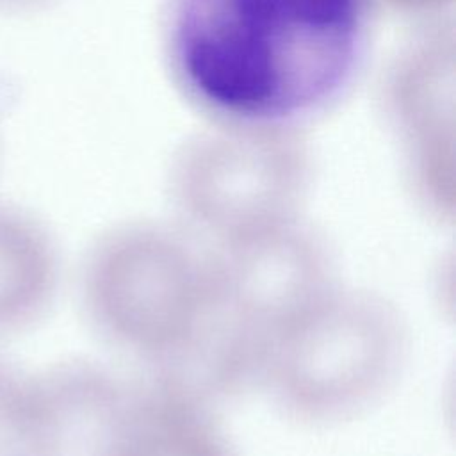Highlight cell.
<instances>
[{"mask_svg": "<svg viewBox=\"0 0 456 456\" xmlns=\"http://www.w3.org/2000/svg\"><path fill=\"white\" fill-rule=\"evenodd\" d=\"M59 281L50 232L28 212L0 205V331L36 321Z\"/></svg>", "mask_w": 456, "mask_h": 456, "instance_id": "ba28073f", "label": "cell"}, {"mask_svg": "<svg viewBox=\"0 0 456 456\" xmlns=\"http://www.w3.org/2000/svg\"><path fill=\"white\" fill-rule=\"evenodd\" d=\"M112 456H239L216 408L151 387H134Z\"/></svg>", "mask_w": 456, "mask_h": 456, "instance_id": "52a82bcc", "label": "cell"}, {"mask_svg": "<svg viewBox=\"0 0 456 456\" xmlns=\"http://www.w3.org/2000/svg\"><path fill=\"white\" fill-rule=\"evenodd\" d=\"M370 0H171L167 48L185 93L242 128H283L349 86Z\"/></svg>", "mask_w": 456, "mask_h": 456, "instance_id": "6da1fadb", "label": "cell"}, {"mask_svg": "<svg viewBox=\"0 0 456 456\" xmlns=\"http://www.w3.org/2000/svg\"><path fill=\"white\" fill-rule=\"evenodd\" d=\"M0 456H14L7 445H0Z\"/></svg>", "mask_w": 456, "mask_h": 456, "instance_id": "30bf717a", "label": "cell"}, {"mask_svg": "<svg viewBox=\"0 0 456 456\" xmlns=\"http://www.w3.org/2000/svg\"><path fill=\"white\" fill-rule=\"evenodd\" d=\"M4 2H9V4H25V2H30V0H4Z\"/></svg>", "mask_w": 456, "mask_h": 456, "instance_id": "8fae6325", "label": "cell"}, {"mask_svg": "<svg viewBox=\"0 0 456 456\" xmlns=\"http://www.w3.org/2000/svg\"><path fill=\"white\" fill-rule=\"evenodd\" d=\"M410 328L394 301L340 285L265 353L258 388L303 426H335L376 406L401 378Z\"/></svg>", "mask_w": 456, "mask_h": 456, "instance_id": "7a4b0ae2", "label": "cell"}, {"mask_svg": "<svg viewBox=\"0 0 456 456\" xmlns=\"http://www.w3.org/2000/svg\"><path fill=\"white\" fill-rule=\"evenodd\" d=\"M80 297L102 340L148 367L205 312L208 251L182 226L116 224L87 249Z\"/></svg>", "mask_w": 456, "mask_h": 456, "instance_id": "3957f363", "label": "cell"}, {"mask_svg": "<svg viewBox=\"0 0 456 456\" xmlns=\"http://www.w3.org/2000/svg\"><path fill=\"white\" fill-rule=\"evenodd\" d=\"M303 189V166L289 153L207 148L180 164L173 201L180 226L217 246L299 216Z\"/></svg>", "mask_w": 456, "mask_h": 456, "instance_id": "5b68a950", "label": "cell"}, {"mask_svg": "<svg viewBox=\"0 0 456 456\" xmlns=\"http://www.w3.org/2000/svg\"><path fill=\"white\" fill-rule=\"evenodd\" d=\"M27 376L0 360V445H7L23 397Z\"/></svg>", "mask_w": 456, "mask_h": 456, "instance_id": "9c48e42d", "label": "cell"}, {"mask_svg": "<svg viewBox=\"0 0 456 456\" xmlns=\"http://www.w3.org/2000/svg\"><path fill=\"white\" fill-rule=\"evenodd\" d=\"M338 287L333 248L299 216L208 249L210 303L264 354Z\"/></svg>", "mask_w": 456, "mask_h": 456, "instance_id": "277c9868", "label": "cell"}, {"mask_svg": "<svg viewBox=\"0 0 456 456\" xmlns=\"http://www.w3.org/2000/svg\"><path fill=\"white\" fill-rule=\"evenodd\" d=\"M134 387L69 360L27 376L7 447L14 456H112Z\"/></svg>", "mask_w": 456, "mask_h": 456, "instance_id": "8992f818", "label": "cell"}]
</instances>
